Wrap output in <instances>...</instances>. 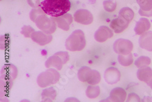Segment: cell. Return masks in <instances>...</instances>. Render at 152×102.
Wrapping results in <instances>:
<instances>
[{"mask_svg": "<svg viewBox=\"0 0 152 102\" xmlns=\"http://www.w3.org/2000/svg\"><path fill=\"white\" fill-rule=\"evenodd\" d=\"M151 27L149 20L145 18H141L136 23L134 31L137 35H142L148 31Z\"/></svg>", "mask_w": 152, "mask_h": 102, "instance_id": "cell-16", "label": "cell"}, {"mask_svg": "<svg viewBox=\"0 0 152 102\" xmlns=\"http://www.w3.org/2000/svg\"><path fill=\"white\" fill-rule=\"evenodd\" d=\"M42 0H28V4L34 8L40 7V4Z\"/></svg>", "mask_w": 152, "mask_h": 102, "instance_id": "cell-29", "label": "cell"}, {"mask_svg": "<svg viewBox=\"0 0 152 102\" xmlns=\"http://www.w3.org/2000/svg\"></svg>", "mask_w": 152, "mask_h": 102, "instance_id": "cell-34", "label": "cell"}, {"mask_svg": "<svg viewBox=\"0 0 152 102\" xmlns=\"http://www.w3.org/2000/svg\"><path fill=\"white\" fill-rule=\"evenodd\" d=\"M56 22L57 26L64 31H68L70 25L72 23L73 17L70 14H65L60 17H52Z\"/></svg>", "mask_w": 152, "mask_h": 102, "instance_id": "cell-10", "label": "cell"}, {"mask_svg": "<svg viewBox=\"0 0 152 102\" xmlns=\"http://www.w3.org/2000/svg\"><path fill=\"white\" fill-rule=\"evenodd\" d=\"M100 91V90L99 86L91 85L87 87L86 91V95L89 98H96L99 95Z\"/></svg>", "mask_w": 152, "mask_h": 102, "instance_id": "cell-20", "label": "cell"}, {"mask_svg": "<svg viewBox=\"0 0 152 102\" xmlns=\"http://www.w3.org/2000/svg\"><path fill=\"white\" fill-rule=\"evenodd\" d=\"M91 69L86 66L81 67L78 71V78L82 82H86L91 73Z\"/></svg>", "mask_w": 152, "mask_h": 102, "instance_id": "cell-21", "label": "cell"}, {"mask_svg": "<svg viewBox=\"0 0 152 102\" xmlns=\"http://www.w3.org/2000/svg\"><path fill=\"white\" fill-rule=\"evenodd\" d=\"M34 32H35V30L32 27L29 26V25H24L21 31V33L25 37L27 38L31 37V35Z\"/></svg>", "mask_w": 152, "mask_h": 102, "instance_id": "cell-28", "label": "cell"}, {"mask_svg": "<svg viewBox=\"0 0 152 102\" xmlns=\"http://www.w3.org/2000/svg\"><path fill=\"white\" fill-rule=\"evenodd\" d=\"M146 83H147V85H148V86H150V88L152 89V77H151V79H150L148 81H147Z\"/></svg>", "mask_w": 152, "mask_h": 102, "instance_id": "cell-32", "label": "cell"}, {"mask_svg": "<svg viewBox=\"0 0 152 102\" xmlns=\"http://www.w3.org/2000/svg\"><path fill=\"white\" fill-rule=\"evenodd\" d=\"M69 60V53L66 52H58L49 57L45 62L46 68L54 67L58 70H61L63 66Z\"/></svg>", "mask_w": 152, "mask_h": 102, "instance_id": "cell-4", "label": "cell"}, {"mask_svg": "<svg viewBox=\"0 0 152 102\" xmlns=\"http://www.w3.org/2000/svg\"><path fill=\"white\" fill-rule=\"evenodd\" d=\"M32 40L41 46L46 45L53 41V36L43 31H35L31 35Z\"/></svg>", "mask_w": 152, "mask_h": 102, "instance_id": "cell-9", "label": "cell"}, {"mask_svg": "<svg viewBox=\"0 0 152 102\" xmlns=\"http://www.w3.org/2000/svg\"><path fill=\"white\" fill-rule=\"evenodd\" d=\"M119 17H121L126 20L130 22L133 19L134 14L132 9H130V7H125L121 9V10L119 11Z\"/></svg>", "mask_w": 152, "mask_h": 102, "instance_id": "cell-19", "label": "cell"}, {"mask_svg": "<svg viewBox=\"0 0 152 102\" xmlns=\"http://www.w3.org/2000/svg\"><path fill=\"white\" fill-rule=\"evenodd\" d=\"M104 9L108 12L115 11L116 8V3L111 0H106L103 3Z\"/></svg>", "mask_w": 152, "mask_h": 102, "instance_id": "cell-26", "label": "cell"}, {"mask_svg": "<svg viewBox=\"0 0 152 102\" xmlns=\"http://www.w3.org/2000/svg\"><path fill=\"white\" fill-rule=\"evenodd\" d=\"M35 23L37 27L40 30L48 34L54 33L57 29V24L54 20L52 18H48L45 13L38 17Z\"/></svg>", "mask_w": 152, "mask_h": 102, "instance_id": "cell-5", "label": "cell"}, {"mask_svg": "<svg viewBox=\"0 0 152 102\" xmlns=\"http://www.w3.org/2000/svg\"><path fill=\"white\" fill-rule=\"evenodd\" d=\"M59 73L54 69H48L40 73L37 78V83L41 87H46L48 86L57 83L60 79Z\"/></svg>", "mask_w": 152, "mask_h": 102, "instance_id": "cell-3", "label": "cell"}, {"mask_svg": "<svg viewBox=\"0 0 152 102\" xmlns=\"http://www.w3.org/2000/svg\"><path fill=\"white\" fill-rule=\"evenodd\" d=\"M133 49V43L127 39H119L113 44V50L118 55H126L131 53Z\"/></svg>", "mask_w": 152, "mask_h": 102, "instance_id": "cell-6", "label": "cell"}, {"mask_svg": "<svg viewBox=\"0 0 152 102\" xmlns=\"http://www.w3.org/2000/svg\"><path fill=\"white\" fill-rule=\"evenodd\" d=\"M126 101H141L140 97L134 93H131L129 95Z\"/></svg>", "mask_w": 152, "mask_h": 102, "instance_id": "cell-30", "label": "cell"}, {"mask_svg": "<svg viewBox=\"0 0 152 102\" xmlns=\"http://www.w3.org/2000/svg\"><path fill=\"white\" fill-rule=\"evenodd\" d=\"M126 96L127 94L125 89L122 87H116L111 91L108 101L123 102L125 100Z\"/></svg>", "mask_w": 152, "mask_h": 102, "instance_id": "cell-15", "label": "cell"}, {"mask_svg": "<svg viewBox=\"0 0 152 102\" xmlns=\"http://www.w3.org/2000/svg\"><path fill=\"white\" fill-rule=\"evenodd\" d=\"M129 21L121 17L113 20L110 23V27L115 33H121L127 28Z\"/></svg>", "mask_w": 152, "mask_h": 102, "instance_id": "cell-13", "label": "cell"}, {"mask_svg": "<svg viewBox=\"0 0 152 102\" xmlns=\"http://www.w3.org/2000/svg\"><path fill=\"white\" fill-rule=\"evenodd\" d=\"M100 80L101 75L100 73L96 70H92L86 82L91 85H96L98 84Z\"/></svg>", "mask_w": 152, "mask_h": 102, "instance_id": "cell-23", "label": "cell"}, {"mask_svg": "<svg viewBox=\"0 0 152 102\" xmlns=\"http://www.w3.org/2000/svg\"><path fill=\"white\" fill-rule=\"evenodd\" d=\"M74 20L79 23L88 25L93 23L94 18L91 12L86 9H82L76 11L74 15Z\"/></svg>", "mask_w": 152, "mask_h": 102, "instance_id": "cell-7", "label": "cell"}, {"mask_svg": "<svg viewBox=\"0 0 152 102\" xmlns=\"http://www.w3.org/2000/svg\"><path fill=\"white\" fill-rule=\"evenodd\" d=\"M73 98L72 100H71V98H69L68 99H67V100H66V101H79V100H75V98Z\"/></svg>", "mask_w": 152, "mask_h": 102, "instance_id": "cell-33", "label": "cell"}, {"mask_svg": "<svg viewBox=\"0 0 152 102\" xmlns=\"http://www.w3.org/2000/svg\"><path fill=\"white\" fill-rule=\"evenodd\" d=\"M104 78L105 81L109 84H116L120 80L121 73L115 67H110L105 72Z\"/></svg>", "mask_w": 152, "mask_h": 102, "instance_id": "cell-12", "label": "cell"}, {"mask_svg": "<svg viewBox=\"0 0 152 102\" xmlns=\"http://www.w3.org/2000/svg\"><path fill=\"white\" fill-rule=\"evenodd\" d=\"M151 63V59L150 58L147 57V56H140L139 58H138L135 62L134 64L135 66L138 67V68H141L142 67H145V66H148V65L150 64Z\"/></svg>", "mask_w": 152, "mask_h": 102, "instance_id": "cell-24", "label": "cell"}, {"mask_svg": "<svg viewBox=\"0 0 152 102\" xmlns=\"http://www.w3.org/2000/svg\"><path fill=\"white\" fill-rule=\"evenodd\" d=\"M137 76L140 81L147 83L152 77V70L147 66L139 68L137 72Z\"/></svg>", "mask_w": 152, "mask_h": 102, "instance_id": "cell-17", "label": "cell"}, {"mask_svg": "<svg viewBox=\"0 0 152 102\" xmlns=\"http://www.w3.org/2000/svg\"><path fill=\"white\" fill-rule=\"evenodd\" d=\"M57 92L53 87H49L43 90L42 97L43 101H51L56 100Z\"/></svg>", "mask_w": 152, "mask_h": 102, "instance_id": "cell-18", "label": "cell"}, {"mask_svg": "<svg viewBox=\"0 0 152 102\" xmlns=\"http://www.w3.org/2000/svg\"><path fill=\"white\" fill-rule=\"evenodd\" d=\"M70 0H43L40 7L51 17H58L66 14L71 9Z\"/></svg>", "mask_w": 152, "mask_h": 102, "instance_id": "cell-1", "label": "cell"}, {"mask_svg": "<svg viewBox=\"0 0 152 102\" xmlns=\"http://www.w3.org/2000/svg\"><path fill=\"white\" fill-rule=\"evenodd\" d=\"M45 12L43 11V10L41 9V7L34 8L30 12V18L33 22L35 23L36 19L39 17L40 15H42Z\"/></svg>", "mask_w": 152, "mask_h": 102, "instance_id": "cell-27", "label": "cell"}, {"mask_svg": "<svg viewBox=\"0 0 152 102\" xmlns=\"http://www.w3.org/2000/svg\"><path fill=\"white\" fill-rule=\"evenodd\" d=\"M86 44L84 33L80 30H77L73 31L68 37L65 42V47L70 52H79L84 49Z\"/></svg>", "mask_w": 152, "mask_h": 102, "instance_id": "cell-2", "label": "cell"}, {"mask_svg": "<svg viewBox=\"0 0 152 102\" xmlns=\"http://www.w3.org/2000/svg\"><path fill=\"white\" fill-rule=\"evenodd\" d=\"M18 74L17 67L12 65L4 66L1 71V78L3 81L12 83V81L15 80Z\"/></svg>", "mask_w": 152, "mask_h": 102, "instance_id": "cell-8", "label": "cell"}, {"mask_svg": "<svg viewBox=\"0 0 152 102\" xmlns=\"http://www.w3.org/2000/svg\"><path fill=\"white\" fill-rule=\"evenodd\" d=\"M136 1L142 11L148 12L152 9V0H136Z\"/></svg>", "mask_w": 152, "mask_h": 102, "instance_id": "cell-25", "label": "cell"}, {"mask_svg": "<svg viewBox=\"0 0 152 102\" xmlns=\"http://www.w3.org/2000/svg\"><path fill=\"white\" fill-rule=\"evenodd\" d=\"M139 14H140L142 16H145V17H151L152 16V9L150 10V11L148 12H145L142 11L141 9H139Z\"/></svg>", "mask_w": 152, "mask_h": 102, "instance_id": "cell-31", "label": "cell"}, {"mask_svg": "<svg viewBox=\"0 0 152 102\" xmlns=\"http://www.w3.org/2000/svg\"><path fill=\"white\" fill-rule=\"evenodd\" d=\"M139 44L141 48L152 52V31H147L139 37Z\"/></svg>", "mask_w": 152, "mask_h": 102, "instance_id": "cell-14", "label": "cell"}, {"mask_svg": "<svg viewBox=\"0 0 152 102\" xmlns=\"http://www.w3.org/2000/svg\"><path fill=\"white\" fill-rule=\"evenodd\" d=\"M118 61L120 63V64L123 66H130L132 64V63L133 62V55L132 53L126 55H119L118 56Z\"/></svg>", "mask_w": 152, "mask_h": 102, "instance_id": "cell-22", "label": "cell"}, {"mask_svg": "<svg viewBox=\"0 0 152 102\" xmlns=\"http://www.w3.org/2000/svg\"><path fill=\"white\" fill-rule=\"evenodd\" d=\"M113 36V33L110 28L106 26L99 28L94 34V39L97 42H104Z\"/></svg>", "mask_w": 152, "mask_h": 102, "instance_id": "cell-11", "label": "cell"}]
</instances>
